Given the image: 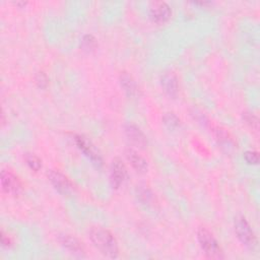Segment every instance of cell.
<instances>
[{
  "mask_svg": "<svg viewBox=\"0 0 260 260\" xmlns=\"http://www.w3.org/2000/svg\"><path fill=\"white\" fill-rule=\"evenodd\" d=\"M89 239L103 255L109 258H116L118 256V243L110 231L101 226H94L89 231Z\"/></svg>",
  "mask_w": 260,
  "mask_h": 260,
  "instance_id": "cell-1",
  "label": "cell"
},
{
  "mask_svg": "<svg viewBox=\"0 0 260 260\" xmlns=\"http://www.w3.org/2000/svg\"><path fill=\"white\" fill-rule=\"evenodd\" d=\"M197 239L201 249L204 254L211 259H221L223 258V252L215 240L213 235L203 226H200L197 231Z\"/></svg>",
  "mask_w": 260,
  "mask_h": 260,
  "instance_id": "cell-2",
  "label": "cell"
},
{
  "mask_svg": "<svg viewBox=\"0 0 260 260\" xmlns=\"http://www.w3.org/2000/svg\"><path fill=\"white\" fill-rule=\"evenodd\" d=\"M234 229H235L237 238L241 241L242 244H244L245 246H247L249 248H252L255 246V244H256L255 234H254L253 230L251 229L249 222L247 221V219L244 216L239 215L235 218Z\"/></svg>",
  "mask_w": 260,
  "mask_h": 260,
  "instance_id": "cell-3",
  "label": "cell"
},
{
  "mask_svg": "<svg viewBox=\"0 0 260 260\" xmlns=\"http://www.w3.org/2000/svg\"><path fill=\"white\" fill-rule=\"evenodd\" d=\"M1 186L4 192L12 196H18L22 192V183L20 179L11 171L3 169L1 171Z\"/></svg>",
  "mask_w": 260,
  "mask_h": 260,
  "instance_id": "cell-4",
  "label": "cell"
},
{
  "mask_svg": "<svg viewBox=\"0 0 260 260\" xmlns=\"http://www.w3.org/2000/svg\"><path fill=\"white\" fill-rule=\"evenodd\" d=\"M48 179L53 185V187L62 195H71L74 191V185L72 182L61 172L56 170H51L48 173Z\"/></svg>",
  "mask_w": 260,
  "mask_h": 260,
  "instance_id": "cell-5",
  "label": "cell"
},
{
  "mask_svg": "<svg viewBox=\"0 0 260 260\" xmlns=\"http://www.w3.org/2000/svg\"><path fill=\"white\" fill-rule=\"evenodd\" d=\"M148 14L153 22L161 24L170 19L172 9L169 4L164 1H153L149 4Z\"/></svg>",
  "mask_w": 260,
  "mask_h": 260,
  "instance_id": "cell-6",
  "label": "cell"
},
{
  "mask_svg": "<svg viewBox=\"0 0 260 260\" xmlns=\"http://www.w3.org/2000/svg\"><path fill=\"white\" fill-rule=\"evenodd\" d=\"M75 142L78 148L96 166H102L103 160L100 152L96 150L94 145L84 136L82 135H76L75 136Z\"/></svg>",
  "mask_w": 260,
  "mask_h": 260,
  "instance_id": "cell-7",
  "label": "cell"
},
{
  "mask_svg": "<svg viewBox=\"0 0 260 260\" xmlns=\"http://www.w3.org/2000/svg\"><path fill=\"white\" fill-rule=\"evenodd\" d=\"M127 176L126 167L120 158H115L111 165L110 172V182L111 186L115 189H118Z\"/></svg>",
  "mask_w": 260,
  "mask_h": 260,
  "instance_id": "cell-8",
  "label": "cell"
},
{
  "mask_svg": "<svg viewBox=\"0 0 260 260\" xmlns=\"http://www.w3.org/2000/svg\"><path fill=\"white\" fill-rule=\"evenodd\" d=\"M161 87L165 93L170 98H176L179 91L178 78L174 72H167L161 76L160 79Z\"/></svg>",
  "mask_w": 260,
  "mask_h": 260,
  "instance_id": "cell-9",
  "label": "cell"
},
{
  "mask_svg": "<svg viewBox=\"0 0 260 260\" xmlns=\"http://www.w3.org/2000/svg\"><path fill=\"white\" fill-rule=\"evenodd\" d=\"M59 242L61 243V245L64 248H66L72 254H75L78 256H83L85 253V249H84V246L82 245V243L77 238H75L71 235L60 236Z\"/></svg>",
  "mask_w": 260,
  "mask_h": 260,
  "instance_id": "cell-10",
  "label": "cell"
},
{
  "mask_svg": "<svg viewBox=\"0 0 260 260\" xmlns=\"http://www.w3.org/2000/svg\"><path fill=\"white\" fill-rule=\"evenodd\" d=\"M127 160L130 162L132 168L138 173H145L147 171V161L134 149L127 148L125 150Z\"/></svg>",
  "mask_w": 260,
  "mask_h": 260,
  "instance_id": "cell-11",
  "label": "cell"
},
{
  "mask_svg": "<svg viewBox=\"0 0 260 260\" xmlns=\"http://www.w3.org/2000/svg\"><path fill=\"white\" fill-rule=\"evenodd\" d=\"M120 83L121 86L123 87L124 91L126 92V94L128 96L131 98H136L140 94V90L138 85L136 84L135 80L133 79V77L128 73V72H121L120 74Z\"/></svg>",
  "mask_w": 260,
  "mask_h": 260,
  "instance_id": "cell-12",
  "label": "cell"
},
{
  "mask_svg": "<svg viewBox=\"0 0 260 260\" xmlns=\"http://www.w3.org/2000/svg\"><path fill=\"white\" fill-rule=\"evenodd\" d=\"M125 133H126V136L128 137V139L132 143H134V144H136L140 147H144L147 144L146 137L140 131V129H138L136 126L131 125V124L126 125L125 126Z\"/></svg>",
  "mask_w": 260,
  "mask_h": 260,
  "instance_id": "cell-13",
  "label": "cell"
},
{
  "mask_svg": "<svg viewBox=\"0 0 260 260\" xmlns=\"http://www.w3.org/2000/svg\"><path fill=\"white\" fill-rule=\"evenodd\" d=\"M137 197L138 199L145 205H153L155 202V197L153 193L145 187H138L137 188Z\"/></svg>",
  "mask_w": 260,
  "mask_h": 260,
  "instance_id": "cell-14",
  "label": "cell"
},
{
  "mask_svg": "<svg viewBox=\"0 0 260 260\" xmlns=\"http://www.w3.org/2000/svg\"><path fill=\"white\" fill-rule=\"evenodd\" d=\"M212 131H213V134H214L216 140L219 143L228 144V145L234 144V140H233L232 136L224 129H222L220 127H214V128H212Z\"/></svg>",
  "mask_w": 260,
  "mask_h": 260,
  "instance_id": "cell-15",
  "label": "cell"
},
{
  "mask_svg": "<svg viewBox=\"0 0 260 260\" xmlns=\"http://www.w3.org/2000/svg\"><path fill=\"white\" fill-rule=\"evenodd\" d=\"M24 160L28 166V168L35 172H38L42 168L41 159L34 153H30V152L24 153Z\"/></svg>",
  "mask_w": 260,
  "mask_h": 260,
  "instance_id": "cell-16",
  "label": "cell"
},
{
  "mask_svg": "<svg viewBox=\"0 0 260 260\" xmlns=\"http://www.w3.org/2000/svg\"><path fill=\"white\" fill-rule=\"evenodd\" d=\"M96 40L91 36V35H85L83 36L82 40H81V48L84 51H92L95 49L96 47Z\"/></svg>",
  "mask_w": 260,
  "mask_h": 260,
  "instance_id": "cell-17",
  "label": "cell"
},
{
  "mask_svg": "<svg viewBox=\"0 0 260 260\" xmlns=\"http://www.w3.org/2000/svg\"><path fill=\"white\" fill-rule=\"evenodd\" d=\"M162 121L169 128H177L180 126L179 118L173 113H166L162 117Z\"/></svg>",
  "mask_w": 260,
  "mask_h": 260,
  "instance_id": "cell-18",
  "label": "cell"
},
{
  "mask_svg": "<svg viewBox=\"0 0 260 260\" xmlns=\"http://www.w3.org/2000/svg\"><path fill=\"white\" fill-rule=\"evenodd\" d=\"M243 118H244L245 122H246L254 131H258V129H259V120H258V118H257L255 115H253V114H251V113H245Z\"/></svg>",
  "mask_w": 260,
  "mask_h": 260,
  "instance_id": "cell-19",
  "label": "cell"
},
{
  "mask_svg": "<svg viewBox=\"0 0 260 260\" xmlns=\"http://www.w3.org/2000/svg\"><path fill=\"white\" fill-rule=\"evenodd\" d=\"M35 82L40 88H46L48 85L49 79H48V76L43 71H40L35 75Z\"/></svg>",
  "mask_w": 260,
  "mask_h": 260,
  "instance_id": "cell-20",
  "label": "cell"
},
{
  "mask_svg": "<svg viewBox=\"0 0 260 260\" xmlns=\"http://www.w3.org/2000/svg\"><path fill=\"white\" fill-rule=\"evenodd\" d=\"M244 158L249 165H257L259 162V154L257 151L254 150L246 151L244 154Z\"/></svg>",
  "mask_w": 260,
  "mask_h": 260,
  "instance_id": "cell-21",
  "label": "cell"
},
{
  "mask_svg": "<svg viewBox=\"0 0 260 260\" xmlns=\"http://www.w3.org/2000/svg\"><path fill=\"white\" fill-rule=\"evenodd\" d=\"M0 238H1V244H2V246H3V247H5V248H9V247H11V245H12V241H11V239H10L8 236H6V235L4 234V232H3V231H1Z\"/></svg>",
  "mask_w": 260,
  "mask_h": 260,
  "instance_id": "cell-22",
  "label": "cell"
},
{
  "mask_svg": "<svg viewBox=\"0 0 260 260\" xmlns=\"http://www.w3.org/2000/svg\"><path fill=\"white\" fill-rule=\"evenodd\" d=\"M14 4H15V5H17V6H20V7H22V6L26 5V4H27V2H23V1H22V2H15Z\"/></svg>",
  "mask_w": 260,
  "mask_h": 260,
  "instance_id": "cell-23",
  "label": "cell"
}]
</instances>
